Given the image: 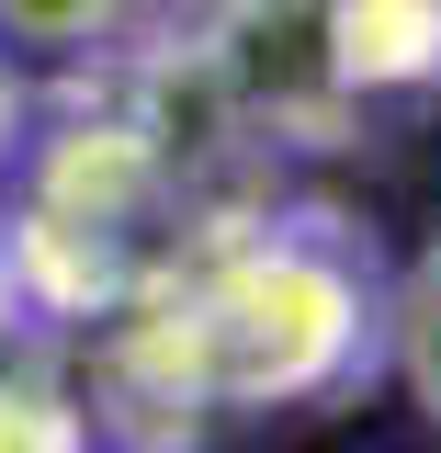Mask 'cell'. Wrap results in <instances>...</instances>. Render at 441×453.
Here are the masks:
<instances>
[{"mask_svg":"<svg viewBox=\"0 0 441 453\" xmlns=\"http://www.w3.org/2000/svg\"><path fill=\"white\" fill-rule=\"evenodd\" d=\"M396 295L339 216H238L125 283L113 386L148 408H294L374 363Z\"/></svg>","mask_w":441,"mask_h":453,"instance_id":"6da1fadb","label":"cell"},{"mask_svg":"<svg viewBox=\"0 0 441 453\" xmlns=\"http://www.w3.org/2000/svg\"><path fill=\"white\" fill-rule=\"evenodd\" d=\"M193 68L238 125H272L306 148H329L362 113V91L339 80V0H216Z\"/></svg>","mask_w":441,"mask_h":453,"instance_id":"7a4b0ae2","label":"cell"},{"mask_svg":"<svg viewBox=\"0 0 441 453\" xmlns=\"http://www.w3.org/2000/svg\"><path fill=\"white\" fill-rule=\"evenodd\" d=\"M339 80L362 103L441 80V0H339Z\"/></svg>","mask_w":441,"mask_h":453,"instance_id":"3957f363","label":"cell"},{"mask_svg":"<svg viewBox=\"0 0 441 453\" xmlns=\"http://www.w3.org/2000/svg\"><path fill=\"white\" fill-rule=\"evenodd\" d=\"M385 351H396V374H407V396H419V419L441 431V226L419 238V261L396 273V318H385Z\"/></svg>","mask_w":441,"mask_h":453,"instance_id":"277c9868","label":"cell"},{"mask_svg":"<svg viewBox=\"0 0 441 453\" xmlns=\"http://www.w3.org/2000/svg\"><path fill=\"white\" fill-rule=\"evenodd\" d=\"M113 23H125V0H0V35L46 57H91Z\"/></svg>","mask_w":441,"mask_h":453,"instance_id":"5b68a950","label":"cell"},{"mask_svg":"<svg viewBox=\"0 0 441 453\" xmlns=\"http://www.w3.org/2000/svg\"><path fill=\"white\" fill-rule=\"evenodd\" d=\"M0 442L68 453V442H91V419H80V396L57 386V374H0Z\"/></svg>","mask_w":441,"mask_h":453,"instance_id":"8992f818","label":"cell"},{"mask_svg":"<svg viewBox=\"0 0 441 453\" xmlns=\"http://www.w3.org/2000/svg\"><path fill=\"white\" fill-rule=\"evenodd\" d=\"M23 318H34V283H23V250H11V226H0V351H11Z\"/></svg>","mask_w":441,"mask_h":453,"instance_id":"52a82bcc","label":"cell"}]
</instances>
